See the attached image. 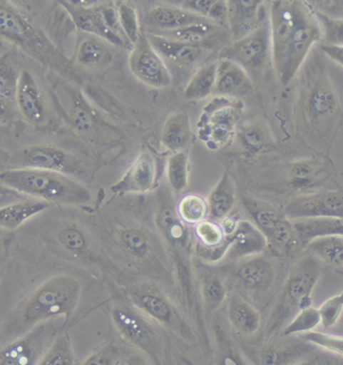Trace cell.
<instances>
[{
  "instance_id": "6da1fadb",
  "label": "cell",
  "mask_w": 343,
  "mask_h": 365,
  "mask_svg": "<svg viewBox=\"0 0 343 365\" xmlns=\"http://www.w3.org/2000/svg\"><path fill=\"white\" fill-rule=\"evenodd\" d=\"M80 281L70 275L51 278L34 290L9 320V331L22 334L54 318L68 317L80 302Z\"/></svg>"
},
{
  "instance_id": "7a4b0ae2",
  "label": "cell",
  "mask_w": 343,
  "mask_h": 365,
  "mask_svg": "<svg viewBox=\"0 0 343 365\" xmlns=\"http://www.w3.org/2000/svg\"><path fill=\"white\" fill-rule=\"evenodd\" d=\"M0 184L48 204L86 206L93 201L90 190L63 173L33 168L6 170L0 173Z\"/></svg>"
},
{
  "instance_id": "3957f363",
  "label": "cell",
  "mask_w": 343,
  "mask_h": 365,
  "mask_svg": "<svg viewBox=\"0 0 343 365\" xmlns=\"http://www.w3.org/2000/svg\"><path fill=\"white\" fill-rule=\"evenodd\" d=\"M324 264L312 253H304L291 267L266 325L267 336L285 329L302 310L312 307V291L324 271Z\"/></svg>"
},
{
  "instance_id": "277c9868",
  "label": "cell",
  "mask_w": 343,
  "mask_h": 365,
  "mask_svg": "<svg viewBox=\"0 0 343 365\" xmlns=\"http://www.w3.org/2000/svg\"><path fill=\"white\" fill-rule=\"evenodd\" d=\"M0 36L16 44L39 63L53 70H63V56L46 34L24 12L6 1H0Z\"/></svg>"
},
{
  "instance_id": "5b68a950",
  "label": "cell",
  "mask_w": 343,
  "mask_h": 365,
  "mask_svg": "<svg viewBox=\"0 0 343 365\" xmlns=\"http://www.w3.org/2000/svg\"><path fill=\"white\" fill-rule=\"evenodd\" d=\"M322 38V26L305 2L298 4L297 19L282 66L276 71L281 85L287 86L300 71L313 44Z\"/></svg>"
},
{
  "instance_id": "8992f818",
  "label": "cell",
  "mask_w": 343,
  "mask_h": 365,
  "mask_svg": "<svg viewBox=\"0 0 343 365\" xmlns=\"http://www.w3.org/2000/svg\"><path fill=\"white\" fill-rule=\"evenodd\" d=\"M243 105L225 97L215 98L207 105L198 123L199 138L211 149L225 147L236 134Z\"/></svg>"
},
{
  "instance_id": "52a82bcc",
  "label": "cell",
  "mask_w": 343,
  "mask_h": 365,
  "mask_svg": "<svg viewBox=\"0 0 343 365\" xmlns=\"http://www.w3.org/2000/svg\"><path fill=\"white\" fill-rule=\"evenodd\" d=\"M247 211L267 241V248L276 257H285L295 247L297 237L292 221L262 202L246 200Z\"/></svg>"
},
{
  "instance_id": "ba28073f",
  "label": "cell",
  "mask_w": 343,
  "mask_h": 365,
  "mask_svg": "<svg viewBox=\"0 0 343 365\" xmlns=\"http://www.w3.org/2000/svg\"><path fill=\"white\" fill-rule=\"evenodd\" d=\"M270 54L272 56L270 26L265 19L253 33L224 46L219 53V58L233 61L252 78L262 71Z\"/></svg>"
},
{
  "instance_id": "9c48e42d",
  "label": "cell",
  "mask_w": 343,
  "mask_h": 365,
  "mask_svg": "<svg viewBox=\"0 0 343 365\" xmlns=\"http://www.w3.org/2000/svg\"><path fill=\"white\" fill-rule=\"evenodd\" d=\"M53 340V325L41 323L0 349V365H38Z\"/></svg>"
},
{
  "instance_id": "30bf717a",
  "label": "cell",
  "mask_w": 343,
  "mask_h": 365,
  "mask_svg": "<svg viewBox=\"0 0 343 365\" xmlns=\"http://www.w3.org/2000/svg\"><path fill=\"white\" fill-rule=\"evenodd\" d=\"M130 68L138 80L153 88H164L172 85V75L159 53L150 43L145 33L140 34L133 44Z\"/></svg>"
},
{
  "instance_id": "8fae6325",
  "label": "cell",
  "mask_w": 343,
  "mask_h": 365,
  "mask_svg": "<svg viewBox=\"0 0 343 365\" xmlns=\"http://www.w3.org/2000/svg\"><path fill=\"white\" fill-rule=\"evenodd\" d=\"M283 214L291 221L342 218L343 190H328L296 197L285 207Z\"/></svg>"
},
{
  "instance_id": "7c38bea8",
  "label": "cell",
  "mask_w": 343,
  "mask_h": 365,
  "mask_svg": "<svg viewBox=\"0 0 343 365\" xmlns=\"http://www.w3.org/2000/svg\"><path fill=\"white\" fill-rule=\"evenodd\" d=\"M112 317L113 324L123 339L145 354L155 356L159 342L154 328L144 314L130 308L117 307L113 309Z\"/></svg>"
},
{
  "instance_id": "4fadbf2b",
  "label": "cell",
  "mask_w": 343,
  "mask_h": 365,
  "mask_svg": "<svg viewBox=\"0 0 343 365\" xmlns=\"http://www.w3.org/2000/svg\"><path fill=\"white\" fill-rule=\"evenodd\" d=\"M157 225L170 250L176 256L178 262L189 277L190 253H191V236L188 225L178 216L176 210L165 206L157 216Z\"/></svg>"
},
{
  "instance_id": "5bb4252c",
  "label": "cell",
  "mask_w": 343,
  "mask_h": 365,
  "mask_svg": "<svg viewBox=\"0 0 343 365\" xmlns=\"http://www.w3.org/2000/svg\"><path fill=\"white\" fill-rule=\"evenodd\" d=\"M130 301L138 312L170 328L178 327L176 313L161 291L150 285L140 284L130 292Z\"/></svg>"
},
{
  "instance_id": "9a60e30c",
  "label": "cell",
  "mask_w": 343,
  "mask_h": 365,
  "mask_svg": "<svg viewBox=\"0 0 343 365\" xmlns=\"http://www.w3.org/2000/svg\"><path fill=\"white\" fill-rule=\"evenodd\" d=\"M157 174L155 158L149 153H142L111 190L115 194L147 193L154 188Z\"/></svg>"
},
{
  "instance_id": "2e32d148",
  "label": "cell",
  "mask_w": 343,
  "mask_h": 365,
  "mask_svg": "<svg viewBox=\"0 0 343 365\" xmlns=\"http://www.w3.org/2000/svg\"><path fill=\"white\" fill-rule=\"evenodd\" d=\"M61 4L70 14L76 26L83 33L97 36L112 46L120 48L127 44L128 41L126 39L121 38L108 29L98 6H86L71 1H61Z\"/></svg>"
},
{
  "instance_id": "e0dca14e",
  "label": "cell",
  "mask_w": 343,
  "mask_h": 365,
  "mask_svg": "<svg viewBox=\"0 0 343 365\" xmlns=\"http://www.w3.org/2000/svg\"><path fill=\"white\" fill-rule=\"evenodd\" d=\"M150 43L165 63L182 68H195L206 54L203 44H193L173 41L155 34L145 33Z\"/></svg>"
},
{
  "instance_id": "ac0fdd59",
  "label": "cell",
  "mask_w": 343,
  "mask_h": 365,
  "mask_svg": "<svg viewBox=\"0 0 343 365\" xmlns=\"http://www.w3.org/2000/svg\"><path fill=\"white\" fill-rule=\"evenodd\" d=\"M228 248L225 257L238 260L260 255L267 250V241L255 224L246 220L238 221L235 229L227 236Z\"/></svg>"
},
{
  "instance_id": "d6986e66",
  "label": "cell",
  "mask_w": 343,
  "mask_h": 365,
  "mask_svg": "<svg viewBox=\"0 0 343 365\" xmlns=\"http://www.w3.org/2000/svg\"><path fill=\"white\" fill-rule=\"evenodd\" d=\"M237 280L247 289L256 292L270 290L276 280V268L271 259L263 255L244 259L235 271Z\"/></svg>"
},
{
  "instance_id": "ffe728a7",
  "label": "cell",
  "mask_w": 343,
  "mask_h": 365,
  "mask_svg": "<svg viewBox=\"0 0 343 365\" xmlns=\"http://www.w3.org/2000/svg\"><path fill=\"white\" fill-rule=\"evenodd\" d=\"M212 22L180 6H160L148 12L145 19L148 33L175 31L196 24Z\"/></svg>"
},
{
  "instance_id": "44dd1931",
  "label": "cell",
  "mask_w": 343,
  "mask_h": 365,
  "mask_svg": "<svg viewBox=\"0 0 343 365\" xmlns=\"http://www.w3.org/2000/svg\"><path fill=\"white\" fill-rule=\"evenodd\" d=\"M262 1L259 0H229L227 1V24L232 38L238 41L253 33L260 26Z\"/></svg>"
},
{
  "instance_id": "7402d4cb",
  "label": "cell",
  "mask_w": 343,
  "mask_h": 365,
  "mask_svg": "<svg viewBox=\"0 0 343 365\" xmlns=\"http://www.w3.org/2000/svg\"><path fill=\"white\" fill-rule=\"evenodd\" d=\"M252 91V81L245 70L228 59L219 58L213 93L225 98H239Z\"/></svg>"
},
{
  "instance_id": "603a6c76",
  "label": "cell",
  "mask_w": 343,
  "mask_h": 365,
  "mask_svg": "<svg viewBox=\"0 0 343 365\" xmlns=\"http://www.w3.org/2000/svg\"><path fill=\"white\" fill-rule=\"evenodd\" d=\"M16 101L24 117L34 125L43 124L46 110L34 76L29 71L19 73Z\"/></svg>"
},
{
  "instance_id": "cb8c5ba5",
  "label": "cell",
  "mask_w": 343,
  "mask_h": 365,
  "mask_svg": "<svg viewBox=\"0 0 343 365\" xmlns=\"http://www.w3.org/2000/svg\"><path fill=\"white\" fill-rule=\"evenodd\" d=\"M196 253L204 260L216 262L225 257L228 238L216 221L204 220L195 226Z\"/></svg>"
},
{
  "instance_id": "d4e9b609",
  "label": "cell",
  "mask_w": 343,
  "mask_h": 365,
  "mask_svg": "<svg viewBox=\"0 0 343 365\" xmlns=\"http://www.w3.org/2000/svg\"><path fill=\"white\" fill-rule=\"evenodd\" d=\"M297 337V336H296ZM315 347L297 337V340L272 344L259 355L260 365H295L301 360L313 356Z\"/></svg>"
},
{
  "instance_id": "484cf974",
  "label": "cell",
  "mask_w": 343,
  "mask_h": 365,
  "mask_svg": "<svg viewBox=\"0 0 343 365\" xmlns=\"http://www.w3.org/2000/svg\"><path fill=\"white\" fill-rule=\"evenodd\" d=\"M192 139L191 123L188 113H172L162 130V143L168 150L174 153L185 152Z\"/></svg>"
},
{
  "instance_id": "4316f807",
  "label": "cell",
  "mask_w": 343,
  "mask_h": 365,
  "mask_svg": "<svg viewBox=\"0 0 343 365\" xmlns=\"http://www.w3.org/2000/svg\"><path fill=\"white\" fill-rule=\"evenodd\" d=\"M298 241L302 247L310 241L327 236L343 237L342 218L303 219L292 221Z\"/></svg>"
},
{
  "instance_id": "83f0119b",
  "label": "cell",
  "mask_w": 343,
  "mask_h": 365,
  "mask_svg": "<svg viewBox=\"0 0 343 365\" xmlns=\"http://www.w3.org/2000/svg\"><path fill=\"white\" fill-rule=\"evenodd\" d=\"M209 215L213 220L222 221L230 215L236 203V187L230 174L225 172L217 182L208 200Z\"/></svg>"
},
{
  "instance_id": "f1b7e54d",
  "label": "cell",
  "mask_w": 343,
  "mask_h": 365,
  "mask_svg": "<svg viewBox=\"0 0 343 365\" xmlns=\"http://www.w3.org/2000/svg\"><path fill=\"white\" fill-rule=\"evenodd\" d=\"M324 167L315 160H300L291 164L287 184L293 191L304 192L314 188L324 180Z\"/></svg>"
},
{
  "instance_id": "f546056e",
  "label": "cell",
  "mask_w": 343,
  "mask_h": 365,
  "mask_svg": "<svg viewBox=\"0 0 343 365\" xmlns=\"http://www.w3.org/2000/svg\"><path fill=\"white\" fill-rule=\"evenodd\" d=\"M26 162L29 168L68 174L71 170L65 153L53 147L38 145L26 150Z\"/></svg>"
},
{
  "instance_id": "4dcf8cb0",
  "label": "cell",
  "mask_w": 343,
  "mask_h": 365,
  "mask_svg": "<svg viewBox=\"0 0 343 365\" xmlns=\"http://www.w3.org/2000/svg\"><path fill=\"white\" fill-rule=\"evenodd\" d=\"M48 207V202L38 199L26 200L2 207L0 208V228L7 230L19 228L24 222L38 215Z\"/></svg>"
},
{
  "instance_id": "1f68e13d",
  "label": "cell",
  "mask_w": 343,
  "mask_h": 365,
  "mask_svg": "<svg viewBox=\"0 0 343 365\" xmlns=\"http://www.w3.org/2000/svg\"><path fill=\"white\" fill-rule=\"evenodd\" d=\"M108 41L97 36H86L78 44L76 61L83 68H96L112 61L113 53Z\"/></svg>"
},
{
  "instance_id": "d6a6232c",
  "label": "cell",
  "mask_w": 343,
  "mask_h": 365,
  "mask_svg": "<svg viewBox=\"0 0 343 365\" xmlns=\"http://www.w3.org/2000/svg\"><path fill=\"white\" fill-rule=\"evenodd\" d=\"M228 318L234 329L244 335H253L261 324L257 310L239 297H232L229 301Z\"/></svg>"
},
{
  "instance_id": "836d02e7",
  "label": "cell",
  "mask_w": 343,
  "mask_h": 365,
  "mask_svg": "<svg viewBox=\"0 0 343 365\" xmlns=\"http://www.w3.org/2000/svg\"><path fill=\"white\" fill-rule=\"evenodd\" d=\"M305 107L311 120H319L332 115L337 107L334 91L325 81L317 83L308 93Z\"/></svg>"
},
{
  "instance_id": "e575fe53",
  "label": "cell",
  "mask_w": 343,
  "mask_h": 365,
  "mask_svg": "<svg viewBox=\"0 0 343 365\" xmlns=\"http://www.w3.org/2000/svg\"><path fill=\"white\" fill-rule=\"evenodd\" d=\"M303 250L317 256L325 266L343 267V237L327 236L317 238L306 244Z\"/></svg>"
},
{
  "instance_id": "d590c367",
  "label": "cell",
  "mask_w": 343,
  "mask_h": 365,
  "mask_svg": "<svg viewBox=\"0 0 343 365\" xmlns=\"http://www.w3.org/2000/svg\"><path fill=\"white\" fill-rule=\"evenodd\" d=\"M217 66L218 61H212L200 66L198 70L195 71L185 88L184 95L187 100H202L213 93L216 83Z\"/></svg>"
},
{
  "instance_id": "8d00e7d4",
  "label": "cell",
  "mask_w": 343,
  "mask_h": 365,
  "mask_svg": "<svg viewBox=\"0 0 343 365\" xmlns=\"http://www.w3.org/2000/svg\"><path fill=\"white\" fill-rule=\"evenodd\" d=\"M121 248L135 260H145L152 253L150 237L139 227H127L118 234Z\"/></svg>"
},
{
  "instance_id": "74e56055",
  "label": "cell",
  "mask_w": 343,
  "mask_h": 365,
  "mask_svg": "<svg viewBox=\"0 0 343 365\" xmlns=\"http://www.w3.org/2000/svg\"><path fill=\"white\" fill-rule=\"evenodd\" d=\"M176 212L186 225L196 226L208 217V202L198 194H187L178 202Z\"/></svg>"
},
{
  "instance_id": "f35d334b",
  "label": "cell",
  "mask_w": 343,
  "mask_h": 365,
  "mask_svg": "<svg viewBox=\"0 0 343 365\" xmlns=\"http://www.w3.org/2000/svg\"><path fill=\"white\" fill-rule=\"evenodd\" d=\"M217 29L218 26L214 22H207V24H196V26H187L184 29H175V31L149 34L173 39V41H182V43L204 46L208 39L213 38L214 34L217 33Z\"/></svg>"
},
{
  "instance_id": "ab89813d",
  "label": "cell",
  "mask_w": 343,
  "mask_h": 365,
  "mask_svg": "<svg viewBox=\"0 0 343 365\" xmlns=\"http://www.w3.org/2000/svg\"><path fill=\"white\" fill-rule=\"evenodd\" d=\"M167 180L175 193H182L189 184V157L186 152L174 153L168 159Z\"/></svg>"
},
{
  "instance_id": "60d3db41",
  "label": "cell",
  "mask_w": 343,
  "mask_h": 365,
  "mask_svg": "<svg viewBox=\"0 0 343 365\" xmlns=\"http://www.w3.org/2000/svg\"><path fill=\"white\" fill-rule=\"evenodd\" d=\"M76 357L70 336L61 333L46 350L38 365H75Z\"/></svg>"
},
{
  "instance_id": "b9f144b4",
  "label": "cell",
  "mask_w": 343,
  "mask_h": 365,
  "mask_svg": "<svg viewBox=\"0 0 343 365\" xmlns=\"http://www.w3.org/2000/svg\"><path fill=\"white\" fill-rule=\"evenodd\" d=\"M182 9H187L209 19L214 24H227V1L223 0H186L182 1Z\"/></svg>"
},
{
  "instance_id": "7bdbcfd3",
  "label": "cell",
  "mask_w": 343,
  "mask_h": 365,
  "mask_svg": "<svg viewBox=\"0 0 343 365\" xmlns=\"http://www.w3.org/2000/svg\"><path fill=\"white\" fill-rule=\"evenodd\" d=\"M66 93H68V96H66L65 98H68V101H66L65 108L71 123L81 130L91 129L93 127V120H95L93 113L86 108L85 103L78 98L75 91H68Z\"/></svg>"
},
{
  "instance_id": "ee69618b",
  "label": "cell",
  "mask_w": 343,
  "mask_h": 365,
  "mask_svg": "<svg viewBox=\"0 0 343 365\" xmlns=\"http://www.w3.org/2000/svg\"><path fill=\"white\" fill-rule=\"evenodd\" d=\"M319 324H322L319 312L317 308L310 307L298 313L283 329L282 333L285 337L298 336L313 331Z\"/></svg>"
},
{
  "instance_id": "f6af8a7d",
  "label": "cell",
  "mask_w": 343,
  "mask_h": 365,
  "mask_svg": "<svg viewBox=\"0 0 343 365\" xmlns=\"http://www.w3.org/2000/svg\"><path fill=\"white\" fill-rule=\"evenodd\" d=\"M201 291L205 307L209 312H216L226 299V287L218 276H206L202 282Z\"/></svg>"
},
{
  "instance_id": "bcb514c9",
  "label": "cell",
  "mask_w": 343,
  "mask_h": 365,
  "mask_svg": "<svg viewBox=\"0 0 343 365\" xmlns=\"http://www.w3.org/2000/svg\"><path fill=\"white\" fill-rule=\"evenodd\" d=\"M239 143L242 149L251 156L266 152L271 148L267 135L257 125H251L242 130L239 135Z\"/></svg>"
},
{
  "instance_id": "7dc6e473",
  "label": "cell",
  "mask_w": 343,
  "mask_h": 365,
  "mask_svg": "<svg viewBox=\"0 0 343 365\" xmlns=\"http://www.w3.org/2000/svg\"><path fill=\"white\" fill-rule=\"evenodd\" d=\"M117 11L118 22L126 38L130 43L135 44L142 34L137 11L132 4L123 2L118 4Z\"/></svg>"
},
{
  "instance_id": "c3c4849f",
  "label": "cell",
  "mask_w": 343,
  "mask_h": 365,
  "mask_svg": "<svg viewBox=\"0 0 343 365\" xmlns=\"http://www.w3.org/2000/svg\"><path fill=\"white\" fill-rule=\"evenodd\" d=\"M297 337L314 347H318V349H322L343 359V335L310 331L298 335Z\"/></svg>"
},
{
  "instance_id": "681fc988",
  "label": "cell",
  "mask_w": 343,
  "mask_h": 365,
  "mask_svg": "<svg viewBox=\"0 0 343 365\" xmlns=\"http://www.w3.org/2000/svg\"><path fill=\"white\" fill-rule=\"evenodd\" d=\"M19 75L9 61V56L0 58V97L16 100Z\"/></svg>"
},
{
  "instance_id": "f907efd6",
  "label": "cell",
  "mask_w": 343,
  "mask_h": 365,
  "mask_svg": "<svg viewBox=\"0 0 343 365\" xmlns=\"http://www.w3.org/2000/svg\"><path fill=\"white\" fill-rule=\"evenodd\" d=\"M58 240L61 245L78 257H86L90 254L86 236L78 229L68 227L59 233Z\"/></svg>"
},
{
  "instance_id": "816d5d0a",
  "label": "cell",
  "mask_w": 343,
  "mask_h": 365,
  "mask_svg": "<svg viewBox=\"0 0 343 365\" xmlns=\"http://www.w3.org/2000/svg\"><path fill=\"white\" fill-rule=\"evenodd\" d=\"M314 14L322 26L324 43L343 46V19H330L317 11Z\"/></svg>"
},
{
  "instance_id": "f5cc1de1",
  "label": "cell",
  "mask_w": 343,
  "mask_h": 365,
  "mask_svg": "<svg viewBox=\"0 0 343 365\" xmlns=\"http://www.w3.org/2000/svg\"><path fill=\"white\" fill-rule=\"evenodd\" d=\"M318 312H319L322 324L324 329H330L334 327L343 312V290L339 294L325 301L322 307L318 308Z\"/></svg>"
},
{
  "instance_id": "db71d44e",
  "label": "cell",
  "mask_w": 343,
  "mask_h": 365,
  "mask_svg": "<svg viewBox=\"0 0 343 365\" xmlns=\"http://www.w3.org/2000/svg\"><path fill=\"white\" fill-rule=\"evenodd\" d=\"M120 354L113 346L103 347L90 355L81 365H118Z\"/></svg>"
},
{
  "instance_id": "11a10c76",
  "label": "cell",
  "mask_w": 343,
  "mask_h": 365,
  "mask_svg": "<svg viewBox=\"0 0 343 365\" xmlns=\"http://www.w3.org/2000/svg\"><path fill=\"white\" fill-rule=\"evenodd\" d=\"M317 12L324 14L330 19H343V0L342 1L318 2Z\"/></svg>"
},
{
  "instance_id": "9f6ffc18",
  "label": "cell",
  "mask_w": 343,
  "mask_h": 365,
  "mask_svg": "<svg viewBox=\"0 0 343 365\" xmlns=\"http://www.w3.org/2000/svg\"><path fill=\"white\" fill-rule=\"evenodd\" d=\"M220 365H245L235 350L230 346H223L220 352Z\"/></svg>"
},
{
  "instance_id": "6f0895ef",
  "label": "cell",
  "mask_w": 343,
  "mask_h": 365,
  "mask_svg": "<svg viewBox=\"0 0 343 365\" xmlns=\"http://www.w3.org/2000/svg\"><path fill=\"white\" fill-rule=\"evenodd\" d=\"M320 48L322 49L323 53L343 68V46L323 43Z\"/></svg>"
},
{
  "instance_id": "680465c9",
  "label": "cell",
  "mask_w": 343,
  "mask_h": 365,
  "mask_svg": "<svg viewBox=\"0 0 343 365\" xmlns=\"http://www.w3.org/2000/svg\"><path fill=\"white\" fill-rule=\"evenodd\" d=\"M9 101L7 98L0 97V120H6L11 115L12 110Z\"/></svg>"
},
{
  "instance_id": "91938a15",
  "label": "cell",
  "mask_w": 343,
  "mask_h": 365,
  "mask_svg": "<svg viewBox=\"0 0 343 365\" xmlns=\"http://www.w3.org/2000/svg\"><path fill=\"white\" fill-rule=\"evenodd\" d=\"M122 365H150L147 361L139 355H133L129 357Z\"/></svg>"
},
{
  "instance_id": "94428289",
  "label": "cell",
  "mask_w": 343,
  "mask_h": 365,
  "mask_svg": "<svg viewBox=\"0 0 343 365\" xmlns=\"http://www.w3.org/2000/svg\"><path fill=\"white\" fill-rule=\"evenodd\" d=\"M319 364V360H318V357L317 355H313V356L308 357V359H305L301 360V361L298 362L295 365H318Z\"/></svg>"
},
{
  "instance_id": "6125c7cd",
  "label": "cell",
  "mask_w": 343,
  "mask_h": 365,
  "mask_svg": "<svg viewBox=\"0 0 343 365\" xmlns=\"http://www.w3.org/2000/svg\"><path fill=\"white\" fill-rule=\"evenodd\" d=\"M16 194V192L14 191V190L7 188V187L4 186V185L2 184H0V197L14 196V195Z\"/></svg>"
},
{
  "instance_id": "be15d7a7",
  "label": "cell",
  "mask_w": 343,
  "mask_h": 365,
  "mask_svg": "<svg viewBox=\"0 0 343 365\" xmlns=\"http://www.w3.org/2000/svg\"><path fill=\"white\" fill-rule=\"evenodd\" d=\"M335 272L340 274V275L343 276V267L342 268H338L335 269Z\"/></svg>"
}]
</instances>
